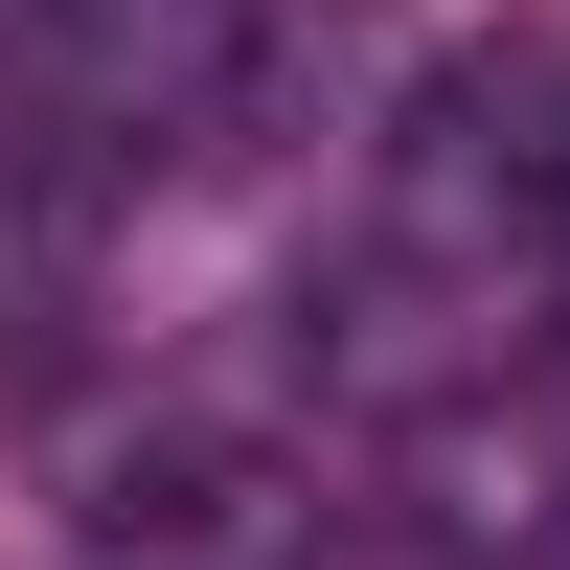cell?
Wrapping results in <instances>:
<instances>
[{"mask_svg": "<svg viewBox=\"0 0 570 570\" xmlns=\"http://www.w3.org/2000/svg\"><path fill=\"white\" fill-rule=\"evenodd\" d=\"M46 23H69V0H0V91H23V69H46Z\"/></svg>", "mask_w": 570, "mask_h": 570, "instance_id": "cell-1", "label": "cell"}, {"mask_svg": "<svg viewBox=\"0 0 570 570\" xmlns=\"http://www.w3.org/2000/svg\"><path fill=\"white\" fill-rule=\"evenodd\" d=\"M525 570H570V502H548V548H525Z\"/></svg>", "mask_w": 570, "mask_h": 570, "instance_id": "cell-2", "label": "cell"}]
</instances>
